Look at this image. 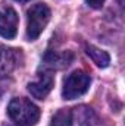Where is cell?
<instances>
[{
	"label": "cell",
	"mask_w": 125,
	"mask_h": 126,
	"mask_svg": "<svg viewBox=\"0 0 125 126\" xmlns=\"http://www.w3.org/2000/svg\"><path fill=\"white\" fill-rule=\"evenodd\" d=\"M71 126H106L93 109L78 106L71 111Z\"/></svg>",
	"instance_id": "cell-4"
},
{
	"label": "cell",
	"mask_w": 125,
	"mask_h": 126,
	"mask_svg": "<svg viewBox=\"0 0 125 126\" xmlns=\"http://www.w3.org/2000/svg\"><path fill=\"white\" fill-rule=\"evenodd\" d=\"M16 1H28V0H16Z\"/></svg>",
	"instance_id": "cell-12"
},
{
	"label": "cell",
	"mask_w": 125,
	"mask_h": 126,
	"mask_svg": "<svg viewBox=\"0 0 125 126\" xmlns=\"http://www.w3.org/2000/svg\"><path fill=\"white\" fill-rule=\"evenodd\" d=\"M90 75H87L84 70H75L63 82L62 95L65 100H75L81 95H84L90 88Z\"/></svg>",
	"instance_id": "cell-3"
},
{
	"label": "cell",
	"mask_w": 125,
	"mask_h": 126,
	"mask_svg": "<svg viewBox=\"0 0 125 126\" xmlns=\"http://www.w3.org/2000/svg\"><path fill=\"white\" fill-rule=\"evenodd\" d=\"M85 1H87V4H88L90 7H93V9H99V7H102L103 3H104V0H85Z\"/></svg>",
	"instance_id": "cell-11"
},
{
	"label": "cell",
	"mask_w": 125,
	"mask_h": 126,
	"mask_svg": "<svg viewBox=\"0 0 125 126\" xmlns=\"http://www.w3.org/2000/svg\"><path fill=\"white\" fill-rule=\"evenodd\" d=\"M50 126H71V111L66 109H61L53 116Z\"/></svg>",
	"instance_id": "cell-10"
},
{
	"label": "cell",
	"mask_w": 125,
	"mask_h": 126,
	"mask_svg": "<svg viewBox=\"0 0 125 126\" xmlns=\"http://www.w3.org/2000/svg\"><path fill=\"white\" fill-rule=\"evenodd\" d=\"M9 117L19 126H34L40 119V109L24 97L13 98L7 106Z\"/></svg>",
	"instance_id": "cell-1"
},
{
	"label": "cell",
	"mask_w": 125,
	"mask_h": 126,
	"mask_svg": "<svg viewBox=\"0 0 125 126\" xmlns=\"http://www.w3.org/2000/svg\"><path fill=\"white\" fill-rule=\"evenodd\" d=\"M18 63V54L13 48L0 46V78H4L13 72Z\"/></svg>",
	"instance_id": "cell-7"
},
{
	"label": "cell",
	"mask_w": 125,
	"mask_h": 126,
	"mask_svg": "<svg viewBox=\"0 0 125 126\" xmlns=\"http://www.w3.org/2000/svg\"><path fill=\"white\" fill-rule=\"evenodd\" d=\"M18 15L12 7L0 9V37L13 38L18 31Z\"/></svg>",
	"instance_id": "cell-6"
},
{
	"label": "cell",
	"mask_w": 125,
	"mask_h": 126,
	"mask_svg": "<svg viewBox=\"0 0 125 126\" xmlns=\"http://www.w3.org/2000/svg\"><path fill=\"white\" fill-rule=\"evenodd\" d=\"M85 53L93 60V63H96V66H99V67H107L109 63H110V56L104 50H102L96 46L87 44L85 46Z\"/></svg>",
	"instance_id": "cell-8"
},
{
	"label": "cell",
	"mask_w": 125,
	"mask_h": 126,
	"mask_svg": "<svg viewBox=\"0 0 125 126\" xmlns=\"http://www.w3.org/2000/svg\"><path fill=\"white\" fill-rule=\"evenodd\" d=\"M72 60V54L69 51H63V53H56V51H49L44 57V62L47 66H52V67H65L68 66Z\"/></svg>",
	"instance_id": "cell-9"
},
{
	"label": "cell",
	"mask_w": 125,
	"mask_h": 126,
	"mask_svg": "<svg viewBox=\"0 0 125 126\" xmlns=\"http://www.w3.org/2000/svg\"><path fill=\"white\" fill-rule=\"evenodd\" d=\"M27 16H28L27 37H28V40L34 41L41 35V32L47 27V24L50 21V9L44 3H37V4L31 6V9H28Z\"/></svg>",
	"instance_id": "cell-2"
},
{
	"label": "cell",
	"mask_w": 125,
	"mask_h": 126,
	"mask_svg": "<svg viewBox=\"0 0 125 126\" xmlns=\"http://www.w3.org/2000/svg\"><path fill=\"white\" fill-rule=\"evenodd\" d=\"M53 85H55L53 75L49 73V72H44V73H40L35 81L28 84V91L34 98L43 100V98H46L49 95V93L53 88Z\"/></svg>",
	"instance_id": "cell-5"
}]
</instances>
